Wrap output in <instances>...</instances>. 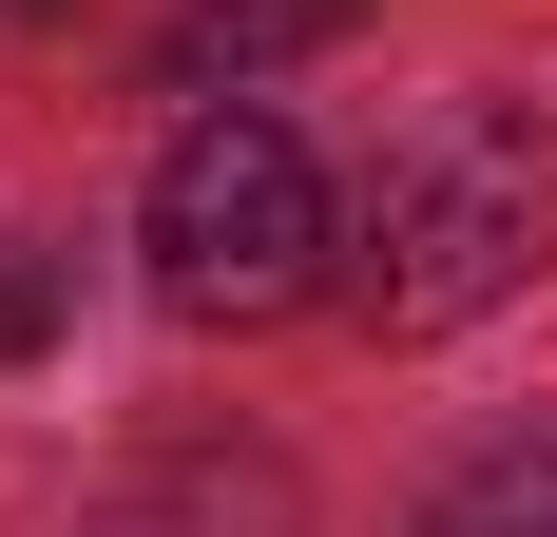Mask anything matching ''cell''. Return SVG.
<instances>
[{
  "label": "cell",
  "mask_w": 557,
  "mask_h": 537,
  "mask_svg": "<svg viewBox=\"0 0 557 537\" xmlns=\"http://www.w3.org/2000/svg\"><path fill=\"white\" fill-rule=\"evenodd\" d=\"M97 537H308L288 461H154L135 499H97Z\"/></svg>",
  "instance_id": "277c9868"
},
{
  "label": "cell",
  "mask_w": 557,
  "mask_h": 537,
  "mask_svg": "<svg viewBox=\"0 0 557 537\" xmlns=\"http://www.w3.org/2000/svg\"><path fill=\"white\" fill-rule=\"evenodd\" d=\"M557 268V115L539 97H443L366 173V230H346V308L385 346H443V326L519 308Z\"/></svg>",
  "instance_id": "6da1fadb"
},
{
  "label": "cell",
  "mask_w": 557,
  "mask_h": 537,
  "mask_svg": "<svg viewBox=\"0 0 557 537\" xmlns=\"http://www.w3.org/2000/svg\"><path fill=\"white\" fill-rule=\"evenodd\" d=\"M327 288V173L270 97H193L154 154V308L173 326H270Z\"/></svg>",
  "instance_id": "7a4b0ae2"
},
{
  "label": "cell",
  "mask_w": 557,
  "mask_h": 537,
  "mask_svg": "<svg viewBox=\"0 0 557 537\" xmlns=\"http://www.w3.org/2000/svg\"><path fill=\"white\" fill-rule=\"evenodd\" d=\"M423 537H443V519H423Z\"/></svg>",
  "instance_id": "ba28073f"
},
{
  "label": "cell",
  "mask_w": 557,
  "mask_h": 537,
  "mask_svg": "<svg viewBox=\"0 0 557 537\" xmlns=\"http://www.w3.org/2000/svg\"><path fill=\"white\" fill-rule=\"evenodd\" d=\"M0 20H58V0H0Z\"/></svg>",
  "instance_id": "52a82bcc"
},
{
  "label": "cell",
  "mask_w": 557,
  "mask_h": 537,
  "mask_svg": "<svg viewBox=\"0 0 557 537\" xmlns=\"http://www.w3.org/2000/svg\"><path fill=\"white\" fill-rule=\"evenodd\" d=\"M346 20H366V0H193V20L154 39V97H250L270 58H327Z\"/></svg>",
  "instance_id": "3957f363"
},
{
  "label": "cell",
  "mask_w": 557,
  "mask_h": 537,
  "mask_svg": "<svg viewBox=\"0 0 557 537\" xmlns=\"http://www.w3.org/2000/svg\"><path fill=\"white\" fill-rule=\"evenodd\" d=\"M39 326H58V268H39V250H0V365H20Z\"/></svg>",
  "instance_id": "8992f818"
},
{
  "label": "cell",
  "mask_w": 557,
  "mask_h": 537,
  "mask_svg": "<svg viewBox=\"0 0 557 537\" xmlns=\"http://www.w3.org/2000/svg\"><path fill=\"white\" fill-rule=\"evenodd\" d=\"M443 537H557V441H481L443 480Z\"/></svg>",
  "instance_id": "5b68a950"
}]
</instances>
